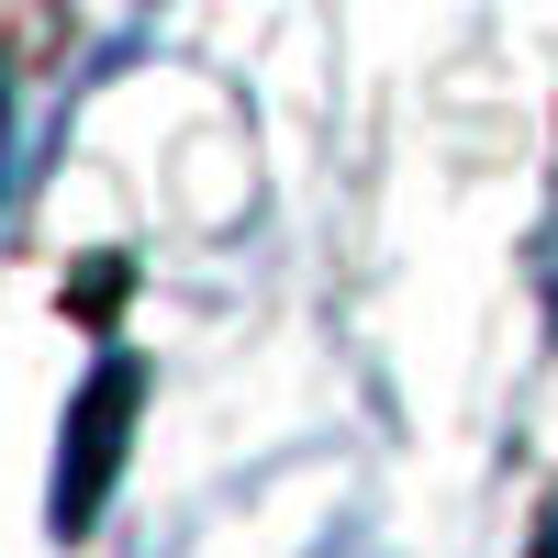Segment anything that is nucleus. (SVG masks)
Wrapping results in <instances>:
<instances>
[{"instance_id":"1","label":"nucleus","mask_w":558,"mask_h":558,"mask_svg":"<svg viewBox=\"0 0 558 558\" xmlns=\"http://www.w3.org/2000/svg\"><path fill=\"white\" fill-rule=\"evenodd\" d=\"M123 413H134V368H101V391H89V413H78V458H68V470H57V525H89V514H101V492H112V436H123Z\"/></svg>"}]
</instances>
